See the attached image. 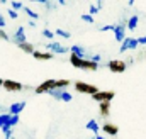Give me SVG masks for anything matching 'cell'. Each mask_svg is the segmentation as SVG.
Wrapping results in <instances>:
<instances>
[{"label": "cell", "instance_id": "6da1fadb", "mask_svg": "<svg viewBox=\"0 0 146 139\" xmlns=\"http://www.w3.org/2000/svg\"><path fill=\"white\" fill-rule=\"evenodd\" d=\"M75 90L80 92V93H87V95H95L99 93L100 90L95 87V85H90V83H85V81H75Z\"/></svg>", "mask_w": 146, "mask_h": 139}, {"label": "cell", "instance_id": "7a4b0ae2", "mask_svg": "<svg viewBox=\"0 0 146 139\" xmlns=\"http://www.w3.org/2000/svg\"><path fill=\"white\" fill-rule=\"evenodd\" d=\"M114 92L112 90H100L99 93H95L92 99L95 100V102H99V104H104V102H112V99H114Z\"/></svg>", "mask_w": 146, "mask_h": 139}, {"label": "cell", "instance_id": "3957f363", "mask_svg": "<svg viewBox=\"0 0 146 139\" xmlns=\"http://www.w3.org/2000/svg\"><path fill=\"white\" fill-rule=\"evenodd\" d=\"M107 68H109L112 73H124L126 68H127V65H126V61H122V60H110L109 65H107Z\"/></svg>", "mask_w": 146, "mask_h": 139}, {"label": "cell", "instance_id": "277c9868", "mask_svg": "<svg viewBox=\"0 0 146 139\" xmlns=\"http://www.w3.org/2000/svg\"><path fill=\"white\" fill-rule=\"evenodd\" d=\"M138 46H139V42H138V39H136V37H126V41L121 44V53H126V51H134Z\"/></svg>", "mask_w": 146, "mask_h": 139}, {"label": "cell", "instance_id": "5b68a950", "mask_svg": "<svg viewBox=\"0 0 146 139\" xmlns=\"http://www.w3.org/2000/svg\"><path fill=\"white\" fill-rule=\"evenodd\" d=\"M46 51L48 53H53V54H65L70 49L65 48V46H61L60 42H49V44H46Z\"/></svg>", "mask_w": 146, "mask_h": 139}, {"label": "cell", "instance_id": "8992f818", "mask_svg": "<svg viewBox=\"0 0 146 139\" xmlns=\"http://www.w3.org/2000/svg\"><path fill=\"white\" fill-rule=\"evenodd\" d=\"M49 95L54 97V99H58V100H61V102H72L73 100V95L68 93L66 90H51Z\"/></svg>", "mask_w": 146, "mask_h": 139}, {"label": "cell", "instance_id": "52a82bcc", "mask_svg": "<svg viewBox=\"0 0 146 139\" xmlns=\"http://www.w3.org/2000/svg\"><path fill=\"white\" fill-rule=\"evenodd\" d=\"M53 88H54V80H46V81H42L39 87H36V93H39V95L49 93Z\"/></svg>", "mask_w": 146, "mask_h": 139}, {"label": "cell", "instance_id": "ba28073f", "mask_svg": "<svg viewBox=\"0 0 146 139\" xmlns=\"http://www.w3.org/2000/svg\"><path fill=\"white\" fill-rule=\"evenodd\" d=\"M3 88L7 92H21L24 88V85L19 81H14V80H3Z\"/></svg>", "mask_w": 146, "mask_h": 139}, {"label": "cell", "instance_id": "9c48e42d", "mask_svg": "<svg viewBox=\"0 0 146 139\" xmlns=\"http://www.w3.org/2000/svg\"><path fill=\"white\" fill-rule=\"evenodd\" d=\"M114 36H115V41L122 44V42L126 41V27H124V26H117L115 31H114Z\"/></svg>", "mask_w": 146, "mask_h": 139}, {"label": "cell", "instance_id": "30bf717a", "mask_svg": "<svg viewBox=\"0 0 146 139\" xmlns=\"http://www.w3.org/2000/svg\"><path fill=\"white\" fill-rule=\"evenodd\" d=\"M102 131H104L106 134H109V136H115V134L119 132V127H117L115 124H112V122H106V124L102 126Z\"/></svg>", "mask_w": 146, "mask_h": 139}, {"label": "cell", "instance_id": "8fae6325", "mask_svg": "<svg viewBox=\"0 0 146 139\" xmlns=\"http://www.w3.org/2000/svg\"><path fill=\"white\" fill-rule=\"evenodd\" d=\"M99 114L102 119H107L110 115V102H104V104H99Z\"/></svg>", "mask_w": 146, "mask_h": 139}, {"label": "cell", "instance_id": "7c38bea8", "mask_svg": "<svg viewBox=\"0 0 146 139\" xmlns=\"http://www.w3.org/2000/svg\"><path fill=\"white\" fill-rule=\"evenodd\" d=\"M97 68H99V63H94L92 60L83 58V61H82V70H87V71H95Z\"/></svg>", "mask_w": 146, "mask_h": 139}, {"label": "cell", "instance_id": "4fadbf2b", "mask_svg": "<svg viewBox=\"0 0 146 139\" xmlns=\"http://www.w3.org/2000/svg\"><path fill=\"white\" fill-rule=\"evenodd\" d=\"M34 58H36L37 61H48V60H53V53H48V51H36L34 54H33Z\"/></svg>", "mask_w": 146, "mask_h": 139}, {"label": "cell", "instance_id": "5bb4252c", "mask_svg": "<svg viewBox=\"0 0 146 139\" xmlns=\"http://www.w3.org/2000/svg\"><path fill=\"white\" fill-rule=\"evenodd\" d=\"M14 41H15L17 44L27 42V39H26V31H24V27H19V29L15 31V34H14Z\"/></svg>", "mask_w": 146, "mask_h": 139}, {"label": "cell", "instance_id": "9a60e30c", "mask_svg": "<svg viewBox=\"0 0 146 139\" xmlns=\"http://www.w3.org/2000/svg\"><path fill=\"white\" fill-rule=\"evenodd\" d=\"M26 107V102H15V104L10 105V115H19L21 112H22V109Z\"/></svg>", "mask_w": 146, "mask_h": 139}, {"label": "cell", "instance_id": "2e32d148", "mask_svg": "<svg viewBox=\"0 0 146 139\" xmlns=\"http://www.w3.org/2000/svg\"><path fill=\"white\" fill-rule=\"evenodd\" d=\"M85 127H87V131H92L94 136H99V132H100V126H99L97 120H88Z\"/></svg>", "mask_w": 146, "mask_h": 139}, {"label": "cell", "instance_id": "e0dca14e", "mask_svg": "<svg viewBox=\"0 0 146 139\" xmlns=\"http://www.w3.org/2000/svg\"><path fill=\"white\" fill-rule=\"evenodd\" d=\"M138 22H139V17H138V15L129 17V19H127V29H129V31H134V29L138 27Z\"/></svg>", "mask_w": 146, "mask_h": 139}, {"label": "cell", "instance_id": "ac0fdd59", "mask_svg": "<svg viewBox=\"0 0 146 139\" xmlns=\"http://www.w3.org/2000/svg\"><path fill=\"white\" fill-rule=\"evenodd\" d=\"M19 48H21L24 53H27V54H34V53H36V49H34V46H33L31 42H22V44H19Z\"/></svg>", "mask_w": 146, "mask_h": 139}, {"label": "cell", "instance_id": "d6986e66", "mask_svg": "<svg viewBox=\"0 0 146 139\" xmlns=\"http://www.w3.org/2000/svg\"><path fill=\"white\" fill-rule=\"evenodd\" d=\"M70 83H72L70 80H54V88H53V90H63V88H66Z\"/></svg>", "mask_w": 146, "mask_h": 139}, {"label": "cell", "instance_id": "ffe728a7", "mask_svg": "<svg viewBox=\"0 0 146 139\" xmlns=\"http://www.w3.org/2000/svg\"><path fill=\"white\" fill-rule=\"evenodd\" d=\"M82 61H83V58H80L76 54H70V63L75 68H82Z\"/></svg>", "mask_w": 146, "mask_h": 139}, {"label": "cell", "instance_id": "44dd1931", "mask_svg": "<svg viewBox=\"0 0 146 139\" xmlns=\"http://www.w3.org/2000/svg\"><path fill=\"white\" fill-rule=\"evenodd\" d=\"M10 114H0V129H3V127H7L9 126V122H10Z\"/></svg>", "mask_w": 146, "mask_h": 139}, {"label": "cell", "instance_id": "7402d4cb", "mask_svg": "<svg viewBox=\"0 0 146 139\" xmlns=\"http://www.w3.org/2000/svg\"><path fill=\"white\" fill-rule=\"evenodd\" d=\"M70 51H72V54H76V56H80V58L85 56V49H83L82 46H72Z\"/></svg>", "mask_w": 146, "mask_h": 139}, {"label": "cell", "instance_id": "603a6c76", "mask_svg": "<svg viewBox=\"0 0 146 139\" xmlns=\"http://www.w3.org/2000/svg\"><path fill=\"white\" fill-rule=\"evenodd\" d=\"M102 7H104V2H100V0H99L95 5H90V9H88V14H90V15H92V14H97V12L102 9Z\"/></svg>", "mask_w": 146, "mask_h": 139}, {"label": "cell", "instance_id": "cb8c5ba5", "mask_svg": "<svg viewBox=\"0 0 146 139\" xmlns=\"http://www.w3.org/2000/svg\"><path fill=\"white\" fill-rule=\"evenodd\" d=\"M54 34L60 36V37H65V39H70V37H72V34H70L68 31H65V29H56Z\"/></svg>", "mask_w": 146, "mask_h": 139}, {"label": "cell", "instance_id": "d4e9b609", "mask_svg": "<svg viewBox=\"0 0 146 139\" xmlns=\"http://www.w3.org/2000/svg\"><path fill=\"white\" fill-rule=\"evenodd\" d=\"M24 12H26L31 19H34V21H36V19H39V14H37V12H34L33 9H29V7H24Z\"/></svg>", "mask_w": 146, "mask_h": 139}, {"label": "cell", "instance_id": "484cf974", "mask_svg": "<svg viewBox=\"0 0 146 139\" xmlns=\"http://www.w3.org/2000/svg\"><path fill=\"white\" fill-rule=\"evenodd\" d=\"M10 7H12V10H15V12H19V10H24V3L22 2H12L10 3Z\"/></svg>", "mask_w": 146, "mask_h": 139}, {"label": "cell", "instance_id": "4316f807", "mask_svg": "<svg viewBox=\"0 0 146 139\" xmlns=\"http://www.w3.org/2000/svg\"><path fill=\"white\" fill-rule=\"evenodd\" d=\"M115 27H117V26H102V27H99V29H100V32H107V31H112V32H114Z\"/></svg>", "mask_w": 146, "mask_h": 139}, {"label": "cell", "instance_id": "83f0119b", "mask_svg": "<svg viewBox=\"0 0 146 139\" xmlns=\"http://www.w3.org/2000/svg\"><path fill=\"white\" fill-rule=\"evenodd\" d=\"M82 21H85V22H94V15H90V14H82Z\"/></svg>", "mask_w": 146, "mask_h": 139}, {"label": "cell", "instance_id": "f1b7e54d", "mask_svg": "<svg viewBox=\"0 0 146 139\" xmlns=\"http://www.w3.org/2000/svg\"><path fill=\"white\" fill-rule=\"evenodd\" d=\"M42 36L48 37V39H53V37H54V32H51L49 29H44V31H42Z\"/></svg>", "mask_w": 146, "mask_h": 139}, {"label": "cell", "instance_id": "f546056e", "mask_svg": "<svg viewBox=\"0 0 146 139\" xmlns=\"http://www.w3.org/2000/svg\"><path fill=\"white\" fill-rule=\"evenodd\" d=\"M7 14H9V17H10V19H17V17H19V12L12 10V9H9V12H7Z\"/></svg>", "mask_w": 146, "mask_h": 139}, {"label": "cell", "instance_id": "4dcf8cb0", "mask_svg": "<svg viewBox=\"0 0 146 139\" xmlns=\"http://www.w3.org/2000/svg\"><path fill=\"white\" fill-rule=\"evenodd\" d=\"M0 39H3V41H10V37H9V34L3 31V29H0Z\"/></svg>", "mask_w": 146, "mask_h": 139}, {"label": "cell", "instance_id": "1f68e13d", "mask_svg": "<svg viewBox=\"0 0 146 139\" xmlns=\"http://www.w3.org/2000/svg\"><path fill=\"white\" fill-rule=\"evenodd\" d=\"M138 42H139V46L146 44V34L145 36H139V37H138Z\"/></svg>", "mask_w": 146, "mask_h": 139}, {"label": "cell", "instance_id": "d6a6232c", "mask_svg": "<svg viewBox=\"0 0 146 139\" xmlns=\"http://www.w3.org/2000/svg\"><path fill=\"white\" fill-rule=\"evenodd\" d=\"M88 60H92L94 63H99V61H100V56H99V54H94V56H92V58H88Z\"/></svg>", "mask_w": 146, "mask_h": 139}, {"label": "cell", "instance_id": "836d02e7", "mask_svg": "<svg viewBox=\"0 0 146 139\" xmlns=\"http://www.w3.org/2000/svg\"><path fill=\"white\" fill-rule=\"evenodd\" d=\"M2 27H5V17L0 14V29H2Z\"/></svg>", "mask_w": 146, "mask_h": 139}, {"label": "cell", "instance_id": "e575fe53", "mask_svg": "<svg viewBox=\"0 0 146 139\" xmlns=\"http://www.w3.org/2000/svg\"><path fill=\"white\" fill-rule=\"evenodd\" d=\"M95 139H106L104 136H95Z\"/></svg>", "mask_w": 146, "mask_h": 139}, {"label": "cell", "instance_id": "d590c367", "mask_svg": "<svg viewBox=\"0 0 146 139\" xmlns=\"http://www.w3.org/2000/svg\"><path fill=\"white\" fill-rule=\"evenodd\" d=\"M0 87H3V80L2 78H0Z\"/></svg>", "mask_w": 146, "mask_h": 139}, {"label": "cell", "instance_id": "8d00e7d4", "mask_svg": "<svg viewBox=\"0 0 146 139\" xmlns=\"http://www.w3.org/2000/svg\"><path fill=\"white\" fill-rule=\"evenodd\" d=\"M92 139H95V136H94V138H92Z\"/></svg>", "mask_w": 146, "mask_h": 139}]
</instances>
